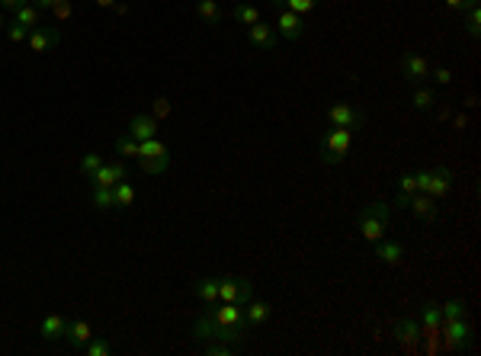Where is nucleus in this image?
<instances>
[{
    "mask_svg": "<svg viewBox=\"0 0 481 356\" xmlns=\"http://www.w3.org/2000/svg\"><path fill=\"white\" fill-rule=\"evenodd\" d=\"M64 331H68V318L64 314H45L39 321V337L42 340H64Z\"/></svg>",
    "mask_w": 481,
    "mask_h": 356,
    "instance_id": "obj_15",
    "label": "nucleus"
},
{
    "mask_svg": "<svg viewBox=\"0 0 481 356\" xmlns=\"http://www.w3.org/2000/svg\"><path fill=\"white\" fill-rule=\"evenodd\" d=\"M398 68H401V77H405L408 84L411 87H417V84H427L430 81V61L427 58H420V55H401V61H398Z\"/></svg>",
    "mask_w": 481,
    "mask_h": 356,
    "instance_id": "obj_5",
    "label": "nucleus"
},
{
    "mask_svg": "<svg viewBox=\"0 0 481 356\" xmlns=\"http://www.w3.org/2000/svg\"><path fill=\"white\" fill-rule=\"evenodd\" d=\"M446 337H449V347L453 350H462L472 343V331H468L465 318H449L446 321Z\"/></svg>",
    "mask_w": 481,
    "mask_h": 356,
    "instance_id": "obj_17",
    "label": "nucleus"
},
{
    "mask_svg": "<svg viewBox=\"0 0 481 356\" xmlns=\"http://www.w3.org/2000/svg\"><path fill=\"white\" fill-rule=\"evenodd\" d=\"M231 16H234V23H241V26H254V23H260V10L254 7V4H237V7L231 10Z\"/></svg>",
    "mask_w": 481,
    "mask_h": 356,
    "instance_id": "obj_27",
    "label": "nucleus"
},
{
    "mask_svg": "<svg viewBox=\"0 0 481 356\" xmlns=\"http://www.w3.org/2000/svg\"><path fill=\"white\" fill-rule=\"evenodd\" d=\"M408 209L414 212V215L420 218V222H437V212H439V206H437V199H433V196H427V193H414L411 196V206H408Z\"/></svg>",
    "mask_w": 481,
    "mask_h": 356,
    "instance_id": "obj_14",
    "label": "nucleus"
},
{
    "mask_svg": "<svg viewBox=\"0 0 481 356\" xmlns=\"http://www.w3.org/2000/svg\"><path fill=\"white\" fill-rule=\"evenodd\" d=\"M430 77H437V84H439V87H449V84L456 81L453 71H449V68H437V71H430Z\"/></svg>",
    "mask_w": 481,
    "mask_h": 356,
    "instance_id": "obj_41",
    "label": "nucleus"
},
{
    "mask_svg": "<svg viewBox=\"0 0 481 356\" xmlns=\"http://www.w3.org/2000/svg\"><path fill=\"white\" fill-rule=\"evenodd\" d=\"M395 337L401 340V347L417 350V347H420V328H417V318H398V321H395Z\"/></svg>",
    "mask_w": 481,
    "mask_h": 356,
    "instance_id": "obj_11",
    "label": "nucleus"
},
{
    "mask_svg": "<svg viewBox=\"0 0 481 356\" xmlns=\"http://www.w3.org/2000/svg\"><path fill=\"white\" fill-rule=\"evenodd\" d=\"M328 122L331 126H340V129H363L366 112L353 103H334L328 109Z\"/></svg>",
    "mask_w": 481,
    "mask_h": 356,
    "instance_id": "obj_6",
    "label": "nucleus"
},
{
    "mask_svg": "<svg viewBox=\"0 0 481 356\" xmlns=\"http://www.w3.org/2000/svg\"><path fill=\"white\" fill-rule=\"evenodd\" d=\"M13 23H20V26H26V29L42 26V10L35 7L32 0H26L23 7H16V10H13Z\"/></svg>",
    "mask_w": 481,
    "mask_h": 356,
    "instance_id": "obj_21",
    "label": "nucleus"
},
{
    "mask_svg": "<svg viewBox=\"0 0 481 356\" xmlns=\"http://www.w3.org/2000/svg\"><path fill=\"white\" fill-rule=\"evenodd\" d=\"M247 42L254 45V49H263V52H273L276 49V42H279V35H276V29L270 26V23H254V26H247Z\"/></svg>",
    "mask_w": 481,
    "mask_h": 356,
    "instance_id": "obj_9",
    "label": "nucleus"
},
{
    "mask_svg": "<svg viewBox=\"0 0 481 356\" xmlns=\"http://www.w3.org/2000/svg\"><path fill=\"white\" fill-rule=\"evenodd\" d=\"M32 4L42 10V13H45V10H55L58 7V0H32Z\"/></svg>",
    "mask_w": 481,
    "mask_h": 356,
    "instance_id": "obj_45",
    "label": "nucleus"
},
{
    "mask_svg": "<svg viewBox=\"0 0 481 356\" xmlns=\"http://www.w3.org/2000/svg\"><path fill=\"white\" fill-rule=\"evenodd\" d=\"M4 32H7V39L13 45H23L29 39V29L26 26H20V23H7V26H4Z\"/></svg>",
    "mask_w": 481,
    "mask_h": 356,
    "instance_id": "obj_37",
    "label": "nucleus"
},
{
    "mask_svg": "<svg viewBox=\"0 0 481 356\" xmlns=\"http://www.w3.org/2000/svg\"><path fill=\"white\" fill-rule=\"evenodd\" d=\"M417 186H420V193H427V196H433V199H446L449 196V189H453V170L449 167H430V170H417Z\"/></svg>",
    "mask_w": 481,
    "mask_h": 356,
    "instance_id": "obj_3",
    "label": "nucleus"
},
{
    "mask_svg": "<svg viewBox=\"0 0 481 356\" xmlns=\"http://www.w3.org/2000/svg\"><path fill=\"white\" fill-rule=\"evenodd\" d=\"M196 16L203 23H209V26H215V23H222V7H218V0H196Z\"/></svg>",
    "mask_w": 481,
    "mask_h": 356,
    "instance_id": "obj_24",
    "label": "nucleus"
},
{
    "mask_svg": "<svg viewBox=\"0 0 481 356\" xmlns=\"http://www.w3.org/2000/svg\"><path fill=\"white\" fill-rule=\"evenodd\" d=\"M129 135H132L135 141H145V138H158V119L154 116H135L132 122H129Z\"/></svg>",
    "mask_w": 481,
    "mask_h": 356,
    "instance_id": "obj_19",
    "label": "nucleus"
},
{
    "mask_svg": "<svg viewBox=\"0 0 481 356\" xmlns=\"http://www.w3.org/2000/svg\"><path fill=\"white\" fill-rule=\"evenodd\" d=\"M350 148H353V129H328V132L321 135V145H318V154H321V164H328V167H340L347 161Z\"/></svg>",
    "mask_w": 481,
    "mask_h": 356,
    "instance_id": "obj_2",
    "label": "nucleus"
},
{
    "mask_svg": "<svg viewBox=\"0 0 481 356\" xmlns=\"http://www.w3.org/2000/svg\"><path fill=\"white\" fill-rule=\"evenodd\" d=\"M475 4H478V0H446V7L456 10V13H465L468 7H475Z\"/></svg>",
    "mask_w": 481,
    "mask_h": 356,
    "instance_id": "obj_42",
    "label": "nucleus"
},
{
    "mask_svg": "<svg viewBox=\"0 0 481 356\" xmlns=\"http://www.w3.org/2000/svg\"><path fill=\"white\" fill-rule=\"evenodd\" d=\"M385 225L388 222H382V218H376V215H366V212L356 215V228H360V235H363L366 241H372V244L385 237Z\"/></svg>",
    "mask_w": 481,
    "mask_h": 356,
    "instance_id": "obj_16",
    "label": "nucleus"
},
{
    "mask_svg": "<svg viewBox=\"0 0 481 356\" xmlns=\"http://www.w3.org/2000/svg\"><path fill=\"white\" fill-rule=\"evenodd\" d=\"M193 340H199V343H209V340H225V343H244V337H247V328H225V324H218L215 321V314L212 312H206V314H199L193 321Z\"/></svg>",
    "mask_w": 481,
    "mask_h": 356,
    "instance_id": "obj_1",
    "label": "nucleus"
},
{
    "mask_svg": "<svg viewBox=\"0 0 481 356\" xmlns=\"http://www.w3.org/2000/svg\"><path fill=\"white\" fill-rule=\"evenodd\" d=\"M93 186H116L119 177H116V161H103V167L90 177Z\"/></svg>",
    "mask_w": 481,
    "mask_h": 356,
    "instance_id": "obj_29",
    "label": "nucleus"
},
{
    "mask_svg": "<svg viewBox=\"0 0 481 356\" xmlns=\"http://www.w3.org/2000/svg\"><path fill=\"white\" fill-rule=\"evenodd\" d=\"M112 199H116V209H129V206L135 203V186L129 180L116 183V186H112Z\"/></svg>",
    "mask_w": 481,
    "mask_h": 356,
    "instance_id": "obj_25",
    "label": "nucleus"
},
{
    "mask_svg": "<svg viewBox=\"0 0 481 356\" xmlns=\"http://www.w3.org/2000/svg\"><path fill=\"white\" fill-rule=\"evenodd\" d=\"M439 314H443V321H449V318H465V305L462 302H446V305L439 308Z\"/></svg>",
    "mask_w": 481,
    "mask_h": 356,
    "instance_id": "obj_39",
    "label": "nucleus"
},
{
    "mask_svg": "<svg viewBox=\"0 0 481 356\" xmlns=\"http://www.w3.org/2000/svg\"><path fill=\"white\" fill-rule=\"evenodd\" d=\"M411 103H414V109H417V112H430L439 100H437V90H433V87L417 84V87H414V93H411Z\"/></svg>",
    "mask_w": 481,
    "mask_h": 356,
    "instance_id": "obj_23",
    "label": "nucleus"
},
{
    "mask_svg": "<svg viewBox=\"0 0 481 356\" xmlns=\"http://www.w3.org/2000/svg\"><path fill=\"white\" fill-rule=\"evenodd\" d=\"M398 193H420V186H417V174H405L401 180H398Z\"/></svg>",
    "mask_w": 481,
    "mask_h": 356,
    "instance_id": "obj_40",
    "label": "nucleus"
},
{
    "mask_svg": "<svg viewBox=\"0 0 481 356\" xmlns=\"http://www.w3.org/2000/svg\"><path fill=\"white\" fill-rule=\"evenodd\" d=\"M138 161H141V170H145V174H164L170 158H138Z\"/></svg>",
    "mask_w": 481,
    "mask_h": 356,
    "instance_id": "obj_36",
    "label": "nucleus"
},
{
    "mask_svg": "<svg viewBox=\"0 0 481 356\" xmlns=\"http://www.w3.org/2000/svg\"><path fill=\"white\" fill-rule=\"evenodd\" d=\"M465 32L472 35V39H478V35H481V7H478V4L465 10Z\"/></svg>",
    "mask_w": 481,
    "mask_h": 356,
    "instance_id": "obj_34",
    "label": "nucleus"
},
{
    "mask_svg": "<svg viewBox=\"0 0 481 356\" xmlns=\"http://www.w3.org/2000/svg\"><path fill=\"white\" fill-rule=\"evenodd\" d=\"M376 260L385 266H395L405 260V244L401 241H388V237H382V241H376Z\"/></svg>",
    "mask_w": 481,
    "mask_h": 356,
    "instance_id": "obj_13",
    "label": "nucleus"
},
{
    "mask_svg": "<svg viewBox=\"0 0 481 356\" xmlns=\"http://www.w3.org/2000/svg\"><path fill=\"white\" fill-rule=\"evenodd\" d=\"M270 318H273V305H270V302H260V299L247 302V308H244V324H247V331L263 328Z\"/></svg>",
    "mask_w": 481,
    "mask_h": 356,
    "instance_id": "obj_10",
    "label": "nucleus"
},
{
    "mask_svg": "<svg viewBox=\"0 0 481 356\" xmlns=\"http://www.w3.org/2000/svg\"><path fill=\"white\" fill-rule=\"evenodd\" d=\"M360 212H366V215H376V218H382V222H391V203H372V206H366V209H360Z\"/></svg>",
    "mask_w": 481,
    "mask_h": 356,
    "instance_id": "obj_38",
    "label": "nucleus"
},
{
    "mask_svg": "<svg viewBox=\"0 0 481 356\" xmlns=\"http://www.w3.org/2000/svg\"><path fill=\"white\" fill-rule=\"evenodd\" d=\"M276 35L289 39V42H299L302 35H305V16L292 13V10H276Z\"/></svg>",
    "mask_w": 481,
    "mask_h": 356,
    "instance_id": "obj_7",
    "label": "nucleus"
},
{
    "mask_svg": "<svg viewBox=\"0 0 481 356\" xmlns=\"http://www.w3.org/2000/svg\"><path fill=\"white\" fill-rule=\"evenodd\" d=\"M116 154H122V158H138V141H135L132 135L116 138Z\"/></svg>",
    "mask_w": 481,
    "mask_h": 356,
    "instance_id": "obj_35",
    "label": "nucleus"
},
{
    "mask_svg": "<svg viewBox=\"0 0 481 356\" xmlns=\"http://www.w3.org/2000/svg\"><path fill=\"white\" fill-rule=\"evenodd\" d=\"M206 347V353L209 356H234L237 350H241V343H225V340H209V343H203Z\"/></svg>",
    "mask_w": 481,
    "mask_h": 356,
    "instance_id": "obj_32",
    "label": "nucleus"
},
{
    "mask_svg": "<svg viewBox=\"0 0 481 356\" xmlns=\"http://www.w3.org/2000/svg\"><path fill=\"white\" fill-rule=\"evenodd\" d=\"M273 7L276 10H292L299 16H308L314 7H318V0H273Z\"/></svg>",
    "mask_w": 481,
    "mask_h": 356,
    "instance_id": "obj_26",
    "label": "nucleus"
},
{
    "mask_svg": "<svg viewBox=\"0 0 481 356\" xmlns=\"http://www.w3.org/2000/svg\"><path fill=\"white\" fill-rule=\"evenodd\" d=\"M212 314H215V321L225 324V328H247L244 324V308L234 305V302H218V308Z\"/></svg>",
    "mask_w": 481,
    "mask_h": 356,
    "instance_id": "obj_12",
    "label": "nucleus"
},
{
    "mask_svg": "<svg viewBox=\"0 0 481 356\" xmlns=\"http://www.w3.org/2000/svg\"><path fill=\"white\" fill-rule=\"evenodd\" d=\"M103 167V154H84V158H81V177H87V180H90L93 174H97V170Z\"/></svg>",
    "mask_w": 481,
    "mask_h": 356,
    "instance_id": "obj_33",
    "label": "nucleus"
},
{
    "mask_svg": "<svg viewBox=\"0 0 481 356\" xmlns=\"http://www.w3.org/2000/svg\"><path fill=\"white\" fill-rule=\"evenodd\" d=\"M29 52H35V55H45V52H52L58 42H61V29L58 26H35L29 29Z\"/></svg>",
    "mask_w": 481,
    "mask_h": 356,
    "instance_id": "obj_8",
    "label": "nucleus"
},
{
    "mask_svg": "<svg viewBox=\"0 0 481 356\" xmlns=\"http://www.w3.org/2000/svg\"><path fill=\"white\" fill-rule=\"evenodd\" d=\"M411 206V193H398L395 203H391V209H408Z\"/></svg>",
    "mask_w": 481,
    "mask_h": 356,
    "instance_id": "obj_43",
    "label": "nucleus"
},
{
    "mask_svg": "<svg viewBox=\"0 0 481 356\" xmlns=\"http://www.w3.org/2000/svg\"><path fill=\"white\" fill-rule=\"evenodd\" d=\"M81 353H84V356H109L112 347H109V340H103V337L93 334L90 340H87L84 347H81Z\"/></svg>",
    "mask_w": 481,
    "mask_h": 356,
    "instance_id": "obj_30",
    "label": "nucleus"
},
{
    "mask_svg": "<svg viewBox=\"0 0 481 356\" xmlns=\"http://www.w3.org/2000/svg\"><path fill=\"white\" fill-rule=\"evenodd\" d=\"M116 0H97V7H112Z\"/></svg>",
    "mask_w": 481,
    "mask_h": 356,
    "instance_id": "obj_46",
    "label": "nucleus"
},
{
    "mask_svg": "<svg viewBox=\"0 0 481 356\" xmlns=\"http://www.w3.org/2000/svg\"><path fill=\"white\" fill-rule=\"evenodd\" d=\"M4 26H7V23H4V13H0V29H4Z\"/></svg>",
    "mask_w": 481,
    "mask_h": 356,
    "instance_id": "obj_47",
    "label": "nucleus"
},
{
    "mask_svg": "<svg viewBox=\"0 0 481 356\" xmlns=\"http://www.w3.org/2000/svg\"><path fill=\"white\" fill-rule=\"evenodd\" d=\"M138 158H170V151L164 141L145 138V141H138Z\"/></svg>",
    "mask_w": 481,
    "mask_h": 356,
    "instance_id": "obj_28",
    "label": "nucleus"
},
{
    "mask_svg": "<svg viewBox=\"0 0 481 356\" xmlns=\"http://www.w3.org/2000/svg\"><path fill=\"white\" fill-rule=\"evenodd\" d=\"M193 292L199 302H206V305H218V280H212V276H199V280L193 283Z\"/></svg>",
    "mask_w": 481,
    "mask_h": 356,
    "instance_id": "obj_22",
    "label": "nucleus"
},
{
    "mask_svg": "<svg viewBox=\"0 0 481 356\" xmlns=\"http://www.w3.org/2000/svg\"><path fill=\"white\" fill-rule=\"evenodd\" d=\"M90 337H93L90 321H84V318H74V321H68V331H64V340H68L74 350H81L87 340H90Z\"/></svg>",
    "mask_w": 481,
    "mask_h": 356,
    "instance_id": "obj_18",
    "label": "nucleus"
},
{
    "mask_svg": "<svg viewBox=\"0 0 481 356\" xmlns=\"http://www.w3.org/2000/svg\"><path fill=\"white\" fill-rule=\"evenodd\" d=\"M93 206L103 212L116 209V199H112V186H93Z\"/></svg>",
    "mask_w": 481,
    "mask_h": 356,
    "instance_id": "obj_31",
    "label": "nucleus"
},
{
    "mask_svg": "<svg viewBox=\"0 0 481 356\" xmlns=\"http://www.w3.org/2000/svg\"><path fill=\"white\" fill-rule=\"evenodd\" d=\"M254 299V283L247 276H222L218 280V302H234V305H247Z\"/></svg>",
    "mask_w": 481,
    "mask_h": 356,
    "instance_id": "obj_4",
    "label": "nucleus"
},
{
    "mask_svg": "<svg viewBox=\"0 0 481 356\" xmlns=\"http://www.w3.org/2000/svg\"><path fill=\"white\" fill-rule=\"evenodd\" d=\"M417 318L420 324H424V334H437L439 324H443V314H439V305H433V302H424V305L417 308Z\"/></svg>",
    "mask_w": 481,
    "mask_h": 356,
    "instance_id": "obj_20",
    "label": "nucleus"
},
{
    "mask_svg": "<svg viewBox=\"0 0 481 356\" xmlns=\"http://www.w3.org/2000/svg\"><path fill=\"white\" fill-rule=\"evenodd\" d=\"M26 0H0V10H7V13H13L16 7H23Z\"/></svg>",
    "mask_w": 481,
    "mask_h": 356,
    "instance_id": "obj_44",
    "label": "nucleus"
}]
</instances>
